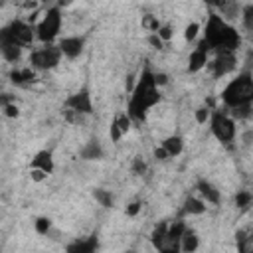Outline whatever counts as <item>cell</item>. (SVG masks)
I'll return each mask as SVG.
<instances>
[{
  "label": "cell",
  "instance_id": "cell-34",
  "mask_svg": "<svg viewBox=\"0 0 253 253\" xmlns=\"http://www.w3.org/2000/svg\"><path fill=\"white\" fill-rule=\"evenodd\" d=\"M4 115H6V117H10V119H16V117L20 115L18 105H14V103H10V101H8V103L4 105Z\"/></svg>",
  "mask_w": 253,
  "mask_h": 253
},
{
  "label": "cell",
  "instance_id": "cell-4",
  "mask_svg": "<svg viewBox=\"0 0 253 253\" xmlns=\"http://www.w3.org/2000/svg\"><path fill=\"white\" fill-rule=\"evenodd\" d=\"M36 40V26L24 20H14L8 26L0 28V45L16 43L20 47L30 45Z\"/></svg>",
  "mask_w": 253,
  "mask_h": 253
},
{
  "label": "cell",
  "instance_id": "cell-17",
  "mask_svg": "<svg viewBox=\"0 0 253 253\" xmlns=\"http://www.w3.org/2000/svg\"><path fill=\"white\" fill-rule=\"evenodd\" d=\"M166 237H168V223H166V221H160L158 225H154V229H152V233H150L152 247L160 251L162 245H164V241H166Z\"/></svg>",
  "mask_w": 253,
  "mask_h": 253
},
{
  "label": "cell",
  "instance_id": "cell-30",
  "mask_svg": "<svg viewBox=\"0 0 253 253\" xmlns=\"http://www.w3.org/2000/svg\"><path fill=\"white\" fill-rule=\"evenodd\" d=\"M200 34V24L198 22H190L186 28H184V40L186 42H194Z\"/></svg>",
  "mask_w": 253,
  "mask_h": 253
},
{
  "label": "cell",
  "instance_id": "cell-36",
  "mask_svg": "<svg viewBox=\"0 0 253 253\" xmlns=\"http://www.w3.org/2000/svg\"><path fill=\"white\" fill-rule=\"evenodd\" d=\"M132 172H134V174L146 172V162H144L142 158H134V160H132Z\"/></svg>",
  "mask_w": 253,
  "mask_h": 253
},
{
  "label": "cell",
  "instance_id": "cell-2",
  "mask_svg": "<svg viewBox=\"0 0 253 253\" xmlns=\"http://www.w3.org/2000/svg\"><path fill=\"white\" fill-rule=\"evenodd\" d=\"M160 87L154 83V73L150 69H142L138 79L134 81L130 89V97L126 103V115L130 117L132 123H142L146 119V113L160 103Z\"/></svg>",
  "mask_w": 253,
  "mask_h": 253
},
{
  "label": "cell",
  "instance_id": "cell-18",
  "mask_svg": "<svg viewBox=\"0 0 253 253\" xmlns=\"http://www.w3.org/2000/svg\"><path fill=\"white\" fill-rule=\"evenodd\" d=\"M81 158L83 160H99V158H103V148H101V144L97 142V140H89L83 148H81Z\"/></svg>",
  "mask_w": 253,
  "mask_h": 253
},
{
  "label": "cell",
  "instance_id": "cell-10",
  "mask_svg": "<svg viewBox=\"0 0 253 253\" xmlns=\"http://www.w3.org/2000/svg\"><path fill=\"white\" fill-rule=\"evenodd\" d=\"M61 55H65L67 59H75L81 55L83 47H85V38L83 36H65L59 40L57 43Z\"/></svg>",
  "mask_w": 253,
  "mask_h": 253
},
{
  "label": "cell",
  "instance_id": "cell-8",
  "mask_svg": "<svg viewBox=\"0 0 253 253\" xmlns=\"http://www.w3.org/2000/svg\"><path fill=\"white\" fill-rule=\"evenodd\" d=\"M237 65V57H235V51H227V49H217L215 51V57L210 61V67H211V73L215 77H223L227 73H231Z\"/></svg>",
  "mask_w": 253,
  "mask_h": 253
},
{
  "label": "cell",
  "instance_id": "cell-20",
  "mask_svg": "<svg viewBox=\"0 0 253 253\" xmlns=\"http://www.w3.org/2000/svg\"><path fill=\"white\" fill-rule=\"evenodd\" d=\"M95 249H97V239L95 237H89L87 241H75V243L67 245L69 253H91Z\"/></svg>",
  "mask_w": 253,
  "mask_h": 253
},
{
  "label": "cell",
  "instance_id": "cell-24",
  "mask_svg": "<svg viewBox=\"0 0 253 253\" xmlns=\"http://www.w3.org/2000/svg\"><path fill=\"white\" fill-rule=\"evenodd\" d=\"M113 121L119 125V128L123 130V134H126V132L130 130V126H132V121H130V117L126 115V111H119V113L113 117Z\"/></svg>",
  "mask_w": 253,
  "mask_h": 253
},
{
  "label": "cell",
  "instance_id": "cell-38",
  "mask_svg": "<svg viewBox=\"0 0 253 253\" xmlns=\"http://www.w3.org/2000/svg\"><path fill=\"white\" fill-rule=\"evenodd\" d=\"M154 83H156V87H164L168 83V75L166 73H154Z\"/></svg>",
  "mask_w": 253,
  "mask_h": 253
},
{
  "label": "cell",
  "instance_id": "cell-7",
  "mask_svg": "<svg viewBox=\"0 0 253 253\" xmlns=\"http://www.w3.org/2000/svg\"><path fill=\"white\" fill-rule=\"evenodd\" d=\"M210 128H211V134L219 142H231L235 138V132H237L235 119H231L227 113H221V111H211Z\"/></svg>",
  "mask_w": 253,
  "mask_h": 253
},
{
  "label": "cell",
  "instance_id": "cell-32",
  "mask_svg": "<svg viewBox=\"0 0 253 253\" xmlns=\"http://www.w3.org/2000/svg\"><path fill=\"white\" fill-rule=\"evenodd\" d=\"M123 136H125V134H123V130L119 128V125H117L115 121H111V126H109V138H111V142H119Z\"/></svg>",
  "mask_w": 253,
  "mask_h": 253
},
{
  "label": "cell",
  "instance_id": "cell-23",
  "mask_svg": "<svg viewBox=\"0 0 253 253\" xmlns=\"http://www.w3.org/2000/svg\"><path fill=\"white\" fill-rule=\"evenodd\" d=\"M186 227H188V225H186L182 219L168 223V237L174 239V241H180V237H182V233L186 231Z\"/></svg>",
  "mask_w": 253,
  "mask_h": 253
},
{
  "label": "cell",
  "instance_id": "cell-22",
  "mask_svg": "<svg viewBox=\"0 0 253 253\" xmlns=\"http://www.w3.org/2000/svg\"><path fill=\"white\" fill-rule=\"evenodd\" d=\"M93 198H95V202H99V206H103V208H111V206H113V194H111L109 190L97 188V190H93Z\"/></svg>",
  "mask_w": 253,
  "mask_h": 253
},
{
  "label": "cell",
  "instance_id": "cell-29",
  "mask_svg": "<svg viewBox=\"0 0 253 253\" xmlns=\"http://www.w3.org/2000/svg\"><path fill=\"white\" fill-rule=\"evenodd\" d=\"M210 115H211V111H210V107H208V105L198 107V109L194 111V119H196V123H198V125H206V123L210 121Z\"/></svg>",
  "mask_w": 253,
  "mask_h": 253
},
{
  "label": "cell",
  "instance_id": "cell-14",
  "mask_svg": "<svg viewBox=\"0 0 253 253\" xmlns=\"http://www.w3.org/2000/svg\"><path fill=\"white\" fill-rule=\"evenodd\" d=\"M160 146L168 152V156H170V158H174V156L182 154V150H184V138H182V136H178V134H170V136H166V138L162 140V144H160Z\"/></svg>",
  "mask_w": 253,
  "mask_h": 253
},
{
  "label": "cell",
  "instance_id": "cell-16",
  "mask_svg": "<svg viewBox=\"0 0 253 253\" xmlns=\"http://www.w3.org/2000/svg\"><path fill=\"white\" fill-rule=\"evenodd\" d=\"M10 79H12V83H16V85H28V83L36 81V69H34V67L14 69V71L10 73Z\"/></svg>",
  "mask_w": 253,
  "mask_h": 253
},
{
  "label": "cell",
  "instance_id": "cell-33",
  "mask_svg": "<svg viewBox=\"0 0 253 253\" xmlns=\"http://www.w3.org/2000/svg\"><path fill=\"white\" fill-rule=\"evenodd\" d=\"M142 210V202H138V200H134V202H130L128 206H126V210H125V213L128 215V217H134V215H138V211Z\"/></svg>",
  "mask_w": 253,
  "mask_h": 253
},
{
  "label": "cell",
  "instance_id": "cell-13",
  "mask_svg": "<svg viewBox=\"0 0 253 253\" xmlns=\"http://www.w3.org/2000/svg\"><path fill=\"white\" fill-rule=\"evenodd\" d=\"M206 65H208V51L200 49V47H194L190 51V57H188V71L190 73H198Z\"/></svg>",
  "mask_w": 253,
  "mask_h": 253
},
{
  "label": "cell",
  "instance_id": "cell-37",
  "mask_svg": "<svg viewBox=\"0 0 253 253\" xmlns=\"http://www.w3.org/2000/svg\"><path fill=\"white\" fill-rule=\"evenodd\" d=\"M148 43H150L154 49H162V47H164V42H162L156 34H150V36H148Z\"/></svg>",
  "mask_w": 253,
  "mask_h": 253
},
{
  "label": "cell",
  "instance_id": "cell-6",
  "mask_svg": "<svg viewBox=\"0 0 253 253\" xmlns=\"http://www.w3.org/2000/svg\"><path fill=\"white\" fill-rule=\"evenodd\" d=\"M59 59H61L59 47L53 43H43L42 47H36L30 53V67H34L36 71H47L57 67Z\"/></svg>",
  "mask_w": 253,
  "mask_h": 253
},
{
  "label": "cell",
  "instance_id": "cell-15",
  "mask_svg": "<svg viewBox=\"0 0 253 253\" xmlns=\"http://www.w3.org/2000/svg\"><path fill=\"white\" fill-rule=\"evenodd\" d=\"M198 247H200V239H198L196 231L190 229V227H186V231H184L182 237H180V251L192 253V251H196Z\"/></svg>",
  "mask_w": 253,
  "mask_h": 253
},
{
  "label": "cell",
  "instance_id": "cell-3",
  "mask_svg": "<svg viewBox=\"0 0 253 253\" xmlns=\"http://www.w3.org/2000/svg\"><path fill=\"white\" fill-rule=\"evenodd\" d=\"M221 101L227 109H233V107L243 105V103H251L253 101V77H251V73L243 71L235 79H231L221 91Z\"/></svg>",
  "mask_w": 253,
  "mask_h": 253
},
{
  "label": "cell",
  "instance_id": "cell-39",
  "mask_svg": "<svg viewBox=\"0 0 253 253\" xmlns=\"http://www.w3.org/2000/svg\"><path fill=\"white\" fill-rule=\"evenodd\" d=\"M154 158H156V160H168L170 156H168V152L160 146V148H154Z\"/></svg>",
  "mask_w": 253,
  "mask_h": 253
},
{
  "label": "cell",
  "instance_id": "cell-9",
  "mask_svg": "<svg viewBox=\"0 0 253 253\" xmlns=\"http://www.w3.org/2000/svg\"><path fill=\"white\" fill-rule=\"evenodd\" d=\"M65 109H71L79 115H91L93 113V99H91V93L89 89H79L75 91L73 95H69L65 99Z\"/></svg>",
  "mask_w": 253,
  "mask_h": 253
},
{
  "label": "cell",
  "instance_id": "cell-25",
  "mask_svg": "<svg viewBox=\"0 0 253 253\" xmlns=\"http://www.w3.org/2000/svg\"><path fill=\"white\" fill-rule=\"evenodd\" d=\"M34 229H36V233H40V235H47V233L51 231V219L45 217V215L36 217V221H34Z\"/></svg>",
  "mask_w": 253,
  "mask_h": 253
},
{
  "label": "cell",
  "instance_id": "cell-1",
  "mask_svg": "<svg viewBox=\"0 0 253 253\" xmlns=\"http://www.w3.org/2000/svg\"><path fill=\"white\" fill-rule=\"evenodd\" d=\"M241 45V36L237 34V30L217 12L210 10L208 12V20H206V28H204V38L198 42L196 47L210 51H217V49H227V51H235Z\"/></svg>",
  "mask_w": 253,
  "mask_h": 253
},
{
  "label": "cell",
  "instance_id": "cell-12",
  "mask_svg": "<svg viewBox=\"0 0 253 253\" xmlns=\"http://www.w3.org/2000/svg\"><path fill=\"white\" fill-rule=\"evenodd\" d=\"M30 168H40L45 174H51L53 172V154H51V150L43 148V150L36 152L32 162H30Z\"/></svg>",
  "mask_w": 253,
  "mask_h": 253
},
{
  "label": "cell",
  "instance_id": "cell-27",
  "mask_svg": "<svg viewBox=\"0 0 253 253\" xmlns=\"http://www.w3.org/2000/svg\"><path fill=\"white\" fill-rule=\"evenodd\" d=\"M251 202H253V196H251V192L249 190H241V192H237V196H235V206L237 208H249L251 206Z\"/></svg>",
  "mask_w": 253,
  "mask_h": 253
},
{
  "label": "cell",
  "instance_id": "cell-28",
  "mask_svg": "<svg viewBox=\"0 0 253 253\" xmlns=\"http://www.w3.org/2000/svg\"><path fill=\"white\" fill-rule=\"evenodd\" d=\"M154 34H156V36L166 43V42H170V40L174 38V28H172L170 24H160V28H158Z\"/></svg>",
  "mask_w": 253,
  "mask_h": 253
},
{
  "label": "cell",
  "instance_id": "cell-21",
  "mask_svg": "<svg viewBox=\"0 0 253 253\" xmlns=\"http://www.w3.org/2000/svg\"><path fill=\"white\" fill-rule=\"evenodd\" d=\"M0 53L8 63H16L22 57V47L16 43H6V45H0Z\"/></svg>",
  "mask_w": 253,
  "mask_h": 253
},
{
  "label": "cell",
  "instance_id": "cell-19",
  "mask_svg": "<svg viewBox=\"0 0 253 253\" xmlns=\"http://www.w3.org/2000/svg\"><path fill=\"white\" fill-rule=\"evenodd\" d=\"M184 211L192 213V215H202L206 211V202L198 196H188L184 202Z\"/></svg>",
  "mask_w": 253,
  "mask_h": 253
},
{
  "label": "cell",
  "instance_id": "cell-40",
  "mask_svg": "<svg viewBox=\"0 0 253 253\" xmlns=\"http://www.w3.org/2000/svg\"><path fill=\"white\" fill-rule=\"evenodd\" d=\"M206 2V6H210V8H221L223 4H225V0H204Z\"/></svg>",
  "mask_w": 253,
  "mask_h": 253
},
{
  "label": "cell",
  "instance_id": "cell-5",
  "mask_svg": "<svg viewBox=\"0 0 253 253\" xmlns=\"http://www.w3.org/2000/svg\"><path fill=\"white\" fill-rule=\"evenodd\" d=\"M61 22H63V16H61V8L59 6H51L43 12L42 20L36 24V38L42 42V43H53V40L59 36L61 32Z\"/></svg>",
  "mask_w": 253,
  "mask_h": 253
},
{
  "label": "cell",
  "instance_id": "cell-26",
  "mask_svg": "<svg viewBox=\"0 0 253 253\" xmlns=\"http://www.w3.org/2000/svg\"><path fill=\"white\" fill-rule=\"evenodd\" d=\"M142 28L150 34H154L158 28H160V20L154 16V14H144L142 16Z\"/></svg>",
  "mask_w": 253,
  "mask_h": 253
},
{
  "label": "cell",
  "instance_id": "cell-35",
  "mask_svg": "<svg viewBox=\"0 0 253 253\" xmlns=\"http://www.w3.org/2000/svg\"><path fill=\"white\" fill-rule=\"evenodd\" d=\"M47 176H49V174H45V172L40 170V168H30V178H32V182H43Z\"/></svg>",
  "mask_w": 253,
  "mask_h": 253
},
{
  "label": "cell",
  "instance_id": "cell-11",
  "mask_svg": "<svg viewBox=\"0 0 253 253\" xmlns=\"http://www.w3.org/2000/svg\"><path fill=\"white\" fill-rule=\"evenodd\" d=\"M198 194H200V198L206 202V204H213V206H217L219 202H221V194H219V190L213 186V184H210L208 180H198Z\"/></svg>",
  "mask_w": 253,
  "mask_h": 253
},
{
  "label": "cell",
  "instance_id": "cell-31",
  "mask_svg": "<svg viewBox=\"0 0 253 253\" xmlns=\"http://www.w3.org/2000/svg\"><path fill=\"white\" fill-rule=\"evenodd\" d=\"M241 14H243V26H245V30L251 32V30H253V6L247 4Z\"/></svg>",
  "mask_w": 253,
  "mask_h": 253
}]
</instances>
